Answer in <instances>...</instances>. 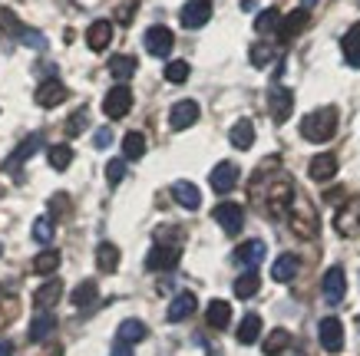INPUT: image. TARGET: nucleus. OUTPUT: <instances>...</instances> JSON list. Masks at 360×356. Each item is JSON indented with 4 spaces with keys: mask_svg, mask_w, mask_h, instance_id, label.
<instances>
[{
    "mask_svg": "<svg viewBox=\"0 0 360 356\" xmlns=\"http://www.w3.org/2000/svg\"><path fill=\"white\" fill-rule=\"evenodd\" d=\"M0 356H11V343L7 340H0Z\"/></svg>",
    "mask_w": 360,
    "mask_h": 356,
    "instance_id": "3c124183",
    "label": "nucleus"
},
{
    "mask_svg": "<svg viewBox=\"0 0 360 356\" xmlns=\"http://www.w3.org/2000/svg\"><path fill=\"white\" fill-rule=\"evenodd\" d=\"M66 96H70V93H66V86L60 83V79H46L44 86L37 89V106L53 109V106H60Z\"/></svg>",
    "mask_w": 360,
    "mask_h": 356,
    "instance_id": "f3484780",
    "label": "nucleus"
},
{
    "mask_svg": "<svg viewBox=\"0 0 360 356\" xmlns=\"http://www.w3.org/2000/svg\"><path fill=\"white\" fill-rule=\"evenodd\" d=\"M172 198L182 208H188V211H195V208L202 205V192H198L192 182H175L172 185Z\"/></svg>",
    "mask_w": 360,
    "mask_h": 356,
    "instance_id": "5701e85b",
    "label": "nucleus"
},
{
    "mask_svg": "<svg viewBox=\"0 0 360 356\" xmlns=\"http://www.w3.org/2000/svg\"><path fill=\"white\" fill-rule=\"evenodd\" d=\"M340 46H344V56H347V63H350V66H360V23H354V27L344 33Z\"/></svg>",
    "mask_w": 360,
    "mask_h": 356,
    "instance_id": "cd10ccee",
    "label": "nucleus"
},
{
    "mask_svg": "<svg viewBox=\"0 0 360 356\" xmlns=\"http://www.w3.org/2000/svg\"><path fill=\"white\" fill-rule=\"evenodd\" d=\"M179 258H182V248H179V244H165V241H159V244L149 251L146 268L149 270H172L175 264H179Z\"/></svg>",
    "mask_w": 360,
    "mask_h": 356,
    "instance_id": "0eeeda50",
    "label": "nucleus"
},
{
    "mask_svg": "<svg viewBox=\"0 0 360 356\" xmlns=\"http://www.w3.org/2000/svg\"><path fill=\"white\" fill-rule=\"evenodd\" d=\"M83 126H86V106L77 109V112L70 116V122H66V136H79V132H83Z\"/></svg>",
    "mask_w": 360,
    "mask_h": 356,
    "instance_id": "a18cd8bd",
    "label": "nucleus"
},
{
    "mask_svg": "<svg viewBox=\"0 0 360 356\" xmlns=\"http://www.w3.org/2000/svg\"><path fill=\"white\" fill-rule=\"evenodd\" d=\"M357 225H360V215H357Z\"/></svg>",
    "mask_w": 360,
    "mask_h": 356,
    "instance_id": "603ef678",
    "label": "nucleus"
},
{
    "mask_svg": "<svg viewBox=\"0 0 360 356\" xmlns=\"http://www.w3.org/2000/svg\"><path fill=\"white\" fill-rule=\"evenodd\" d=\"M56 330V317L53 313H46V310H40L37 317L30 320V330H27V336H30L33 343H40V340H46V336Z\"/></svg>",
    "mask_w": 360,
    "mask_h": 356,
    "instance_id": "4be33fe9",
    "label": "nucleus"
},
{
    "mask_svg": "<svg viewBox=\"0 0 360 356\" xmlns=\"http://www.w3.org/2000/svg\"><path fill=\"white\" fill-rule=\"evenodd\" d=\"M60 297H63V284H60V277H53V281H46L40 291L33 294V307L37 310H50V307L60 303Z\"/></svg>",
    "mask_w": 360,
    "mask_h": 356,
    "instance_id": "aec40b11",
    "label": "nucleus"
},
{
    "mask_svg": "<svg viewBox=\"0 0 360 356\" xmlns=\"http://www.w3.org/2000/svg\"><path fill=\"white\" fill-rule=\"evenodd\" d=\"M122 175H126V159H110V165H106V182L120 185Z\"/></svg>",
    "mask_w": 360,
    "mask_h": 356,
    "instance_id": "c03bdc74",
    "label": "nucleus"
},
{
    "mask_svg": "<svg viewBox=\"0 0 360 356\" xmlns=\"http://www.w3.org/2000/svg\"><path fill=\"white\" fill-rule=\"evenodd\" d=\"M179 20L186 30H198V27H205L212 20V0H188L182 13H179Z\"/></svg>",
    "mask_w": 360,
    "mask_h": 356,
    "instance_id": "6e6552de",
    "label": "nucleus"
},
{
    "mask_svg": "<svg viewBox=\"0 0 360 356\" xmlns=\"http://www.w3.org/2000/svg\"><path fill=\"white\" fill-rule=\"evenodd\" d=\"M238 178H241L238 165L235 162H219L215 169H212V178H208V182H212V188H215L219 195H229L231 188L238 185Z\"/></svg>",
    "mask_w": 360,
    "mask_h": 356,
    "instance_id": "f8f14e48",
    "label": "nucleus"
},
{
    "mask_svg": "<svg viewBox=\"0 0 360 356\" xmlns=\"http://www.w3.org/2000/svg\"><path fill=\"white\" fill-rule=\"evenodd\" d=\"M212 218L221 225L225 235H238L241 225H245V208H241L238 202H221V205H215Z\"/></svg>",
    "mask_w": 360,
    "mask_h": 356,
    "instance_id": "20e7f679",
    "label": "nucleus"
},
{
    "mask_svg": "<svg viewBox=\"0 0 360 356\" xmlns=\"http://www.w3.org/2000/svg\"><path fill=\"white\" fill-rule=\"evenodd\" d=\"M96 268L103 270V274H112V270L120 268V248H116L112 241H103L96 248Z\"/></svg>",
    "mask_w": 360,
    "mask_h": 356,
    "instance_id": "393cba45",
    "label": "nucleus"
},
{
    "mask_svg": "<svg viewBox=\"0 0 360 356\" xmlns=\"http://www.w3.org/2000/svg\"><path fill=\"white\" fill-rule=\"evenodd\" d=\"M264 254H268V248H264V241H245L238 251H235V261H238L241 268L255 270L258 264L264 261Z\"/></svg>",
    "mask_w": 360,
    "mask_h": 356,
    "instance_id": "a211bd4d",
    "label": "nucleus"
},
{
    "mask_svg": "<svg viewBox=\"0 0 360 356\" xmlns=\"http://www.w3.org/2000/svg\"><path fill=\"white\" fill-rule=\"evenodd\" d=\"M122 155H126L129 162L142 159V155H146V136H142V132H126V139H122Z\"/></svg>",
    "mask_w": 360,
    "mask_h": 356,
    "instance_id": "473e14b6",
    "label": "nucleus"
},
{
    "mask_svg": "<svg viewBox=\"0 0 360 356\" xmlns=\"http://www.w3.org/2000/svg\"><path fill=\"white\" fill-rule=\"evenodd\" d=\"M33 241H40V244H50V241H53V218L50 215L33 221Z\"/></svg>",
    "mask_w": 360,
    "mask_h": 356,
    "instance_id": "a19ab883",
    "label": "nucleus"
},
{
    "mask_svg": "<svg viewBox=\"0 0 360 356\" xmlns=\"http://www.w3.org/2000/svg\"><path fill=\"white\" fill-rule=\"evenodd\" d=\"M258 336H262V317H258V313H245L238 324V343L248 346V343H255Z\"/></svg>",
    "mask_w": 360,
    "mask_h": 356,
    "instance_id": "a878e982",
    "label": "nucleus"
},
{
    "mask_svg": "<svg viewBox=\"0 0 360 356\" xmlns=\"http://www.w3.org/2000/svg\"><path fill=\"white\" fill-rule=\"evenodd\" d=\"M146 324L142 320H122L120 324V330H116V340H122V343H139V340H146Z\"/></svg>",
    "mask_w": 360,
    "mask_h": 356,
    "instance_id": "c85d7f7f",
    "label": "nucleus"
},
{
    "mask_svg": "<svg viewBox=\"0 0 360 356\" xmlns=\"http://www.w3.org/2000/svg\"><path fill=\"white\" fill-rule=\"evenodd\" d=\"M46 162H50V169L63 172V169H70V162H73V149H70V145H50V149H46Z\"/></svg>",
    "mask_w": 360,
    "mask_h": 356,
    "instance_id": "72a5a7b5",
    "label": "nucleus"
},
{
    "mask_svg": "<svg viewBox=\"0 0 360 356\" xmlns=\"http://www.w3.org/2000/svg\"><path fill=\"white\" fill-rule=\"evenodd\" d=\"M317 340H321V346L328 353H340L344 350V324H340L338 317H324L317 324Z\"/></svg>",
    "mask_w": 360,
    "mask_h": 356,
    "instance_id": "39448f33",
    "label": "nucleus"
},
{
    "mask_svg": "<svg viewBox=\"0 0 360 356\" xmlns=\"http://www.w3.org/2000/svg\"><path fill=\"white\" fill-rule=\"evenodd\" d=\"M136 56H112L110 60V73L116 76V79H129L132 73H136Z\"/></svg>",
    "mask_w": 360,
    "mask_h": 356,
    "instance_id": "58836bf2",
    "label": "nucleus"
},
{
    "mask_svg": "<svg viewBox=\"0 0 360 356\" xmlns=\"http://www.w3.org/2000/svg\"><path fill=\"white\" fill-rule=\"evenodd\" d=\"M321 291H324V301L328 303L344 301V294H347V274H344V268H328L324 281H321Z\"/></svg>",
    "mask_w": 360,
    "mask_h": 356,
    "instance_id": "9d476101",
    "label": "nucleus"
},
{
    "mask_svg": "<svg viewBox=\"0 0 360 356\" xmlns=\"http://www.w3.org/2000/svg\"><path fill=\"white\" fill-rule=\"evenodd\" d=\"M288 218H291V231H295L297 237H304V241H311V237H317V231H321V221H317V211L314 205L307 202L304 195H297L295 205H291V211H288Z\"/></svg>",
    "mask_w": 360,
    "mask_h": 356,
    "instance_id": "7ed1b4c3",
    "label": "nucleus"
},
{
    "mask_svg": "<svg viewBox=\"0 0 360 356\" xmlns=\"http://www.w3.org/2000/svg\"><path fill=\"white\" fill-rule=\"evenodd\" d=\"M112 356H132V346L122 343V340H116V346H112Z\"/></svg>",
    "mask_w": 360,
    "mask_h": 356,
    "instance_id": "09e8293b",
    "label": "nucleus"
},
{
    "mask_svg": "<svg viewBox=\"0 0 360 356\" xmlns=\"http://www.w3.org/2000/svg\"><path fill=\"white\" fill-rule=\"evenodd\" d=\"M288 346H291V334L278 327V330H271V334L264 336V346H262V350H264V356H278V353H284Z\"/></svg>",
    "mask_w": 360,
    "mask_h": 356,
    "instance_id": "c756f323",
    "label": "nucleus"
},
{
    "mask_svg": "<svg viewBox=\"0 0 360 356\" xmlns=\"http://www.w3.org/2000/svg\"><path fill=\"white\" fill-rule=\"evenodd\" d=\"M175 46V37L169 27H162V23H155V27H149L146 30V50L153 56H169Z\"/></svg>",
    "mask_w": 360,
    "mask_h": 356,
    "instance_id": "1a4fd4ad",
    "label": "nucleus"
},
{
    "mask_svg": "<svg viewBox=\"0 0 360 356\" xmlns=\"http://www.w3.org/2000/svg\"><path fill=\"white\" fill-rule=\"evenodd\" d=\"M66 211H70V198H66L63 192H60V195H53V198H50V215L63 218Z\"/></svg>",
    "mask_w": 360,
    "mask_h": 356,
    "instance_id": "49530a36",
    "label": "nucleus"
},
{
    "mask_svg": "<svg viewBox=\"0 0 360 356\" xmlns=\"http://www.w3.org/2000/svg\"><path fill=\"white\" fill-rule=\"evenodd\" d=\"M205 320H208V327H212V330H225V327L231 324V307H229V301H212V303H208Z\"/></svg>",
    "mask_w": 360,
    "mask_h": 356,
    "instance_id": "b1692460",
    "label": "nucleus"
},
{
    "mask_svg": "<svg viewBox=\"0 0 360 356\" xmlns=\"http://www.w3.org/2000/svg\"><path fill=\"white\" fill-rule=\"evenodd\" d=\"M40 145H44V136L37 132V136H30V139L23 142L20 149L13 152V159H11V162H7V169H17V165H20V162H27V159H30V155H33V152H37V149H40Z\"/></svg>",
    "mask_w": 360,
    "mask_h": 356,
    "instance_id": "e433bc0d",
    "label": "nucleus"
},
{
    "mask_svg": "<svg viewBox=\"0 0 360 356\" xmlns=\"http://www.w3.org/2000/svg\"><path fill=\"white\" fill-rule=\"evenodd\" d=\"M278 27H281V13L274 11V7L262 11L258 13V20H255V30L258 33H271V30H278Z\"/></svg>",
    "mask_w": 360,
    "mask_h": 356,
    "instance_id": "ea45409f",
    "label": "nucleus"
},
{
    "mask_svg": "<svg viewBox=\"0 0 360 356\" xmlns=\"http://www.w3.org/2000/svg\"><path fill=\"white\" fill-rule=\"evenodd\" d=\"M229 139L235 149H251L255 145V126H251L248 119H241V122H235L229 132Z\"/></svg>",
    "mask_w": 360,
    "mask_h": 356,
    "instance_id": "bb28decb",
    "label": "nucleus"
},
{
    "mask_svg": "<svg viewBox=\"0 0 360 356\" xmlns=\"http://www.w3.org/2000/svg\"><path fill=\"white\" fill-rule=\"evenodd\" d=\"M307 175L314 178V182H330L334 175H338V159L330 155V152H321V155H314L311 159V165H307Z\"/></svg>",
    "mask_w": 360,
    "mask_h": 356,
    "instance_id": "4468645a",
    "label": "nucleus"
},
{
    "mask_svg": "<svg viewBox=\"0 0 360 356\" xmlns=\"http://www.w3.org/2000/svg\"><path fill=\"white\" fill-rule=\"evenodd\" d=\"M268 109H271V119L274 122H288L291 112H295V93L291 89H271V99H268Z\"/></svg>",
    "mask_w": 360,
    "mask_h": 356,
    "instance_id": "ddd939ff",
    "label": "nucleus"
},
{
    "mask_svg": "<svg viewBox=\"0 0 360 356\" xmlns=\"http://www.w3.org/2000/svg\"><path fill=\"white\" fill-rule=\"evenodd\" d=\"M195 122H198V103L195 99H179L172 106V112H169V126L175 132H182L188 126H195Z\"/></svg>",
    "mask_w": 360,
    "mask_h": 356,
    "instance_id": "9b49d317",
    "label": "nucleus"
},
{
    "mask_svg": "<svg viewBox=\"0 0 360 356\" xmlns=\"http://www.w3.org/2000/svg\"><path fill=\"white\" fill-rule=\"evenodd\" d=\"M110 142H112V132H110V129H99V132H96V145H99V149H106Z\"/></svg>",
    "mask_w": 360,
    "mask_h": 356,
    "instance_id": "de8ad7c7",
    "label": "nucleus"
},
{
    "mask_svg": "<svg viewBox=\"0 0 360 356\" xmlns=\"http://www.w3.org/2000/svg\"><path fill=\"white\" fill-rule=\"evenodd\" d=\"M0 251H4V248H0Z\"/></svg>",
    "mask_w": 360,
    "mask_h": 356,
    "instance_id": "864d4df0",
    "label": "nucleus"
},
{
    "mask_svg": "<svg viewBox=\"0 0 360 356\" xmlns=\"http://www.w3.org/2000/svg\"><path fill=\"white\" fill-rule=\"evenodd\" d=\"M195 307H198V301H195V294H179L172 303H169V324H182V320H188L192 313H195Z\"/></svg>",
    "mask_w": 360,
    "mask_h": 356,
    "instance_id": "6ab92c4d",
    "label": "nucleus"
},
{
    "mask_svg": "<svg viewBox=\"0 0 360 356\" xmlns=\"http://www.w3.org/2000/svg\"><path fill=\"white\" fill-rule=\"evenodd\" d=\"M132 109V89L129 86H112L110 93H106V99H103V112H106V119H122L126 112Z\"/></svg>",
    "mask_w": 360,
    "mask_h": 356,
    "instance_id": "423d86ee",
    "label": "nucleus"
},
{
    "mask_svg": "<svg viewBox=\"0 0 360 356\" xmlns=\"http://www.w3.org/2000/svg\"><path fill=\"white\" fill-rule=\"evenodd\" d=\"M17 313H20V301H17L13 294L0 291V330H4L7 324H13V320H17Z\"/></svg>",
    "mask_w": 360,
    "mask_h": 356,
    "instance_id": "c9c22d12",
    "label": "nucleus"
},
{
    "mask_svg": "<svg viewBox=\"0 0 360 356\" xmlns=\"http://www.w3.org/2000/svg\"><path fill=\"white\" fill-rule=\"evenodd\" d=\"M96 281H83V284H77V291L70 294V301H73V307H79V310H86L89 303L96 301Z\"/></svg>",
    "mask_w": 360,
    "mask_h": 356,
    "instance_id": "f704fd0d",
    "label": "nucleus"
},
{
    "mask_svg": "<svg viewBox=\"0 0 360 356\" xmlns=\"http://www.w3.org/2000/svg\"><path fill=\"white\" fill-rule=\"evenodd\" d=\"M307 27V11L304 7H297V11H291L288 17H281V27H278V40L281 44H288V40H295L297 33Z\"/></svg>",
    "mask_w": 360,
    "mask_h": 356,
    "instance_id": "2eb2a0df",
    "label": "nucleus"
},
{
    "mask_svg": "<svg viewBox=\"0 0 360 356\" xmlns=\"http://www.w3.org/2000/svg\"><path fill=\"white\" fill-rule=\"evenodd\" d=\"M60 251H53V248H46V251H40L37 258H33V274H56V268H60Z\"/></svg>",
    "mask_w": 360,
    "mask_h": 356,
    "instance_id": "7c9ffc66",
    "label": "nucleus"
},
{
    "mask_svg": "<svg viewBox=\"0 0 360 356\" xmlns=\"http://www.w3.org/2000/svg\"><path fill=\"white\" fill-rule=\"evenodd\" d=\"M129 17H132V0L120 11V20H122V23H129Z\"/></svg>",
    "mask_w": 360,
    "mask_h": 356,
    "instance_id": "8fccbe9b",
    "label": "nucleus"
},
{
    "mask_svg": "<svg viewBox=\"0 0 360 356\" xmlns=\"http://www.w3.org/2000/svg\"><path fill=\"white\" fill-rule=\"evenodd\" d=\"M297 270H301V261H297L295 254H281V258H274V264H271V277L278 284H288V281H295Z\"/></svg>",
    "mask_w": 360,
    "mask_h": 356,
    "instance_id": "412c9836",
    "label": "nucleus"
},
{
    "mask_svg": "<svg viewBox=\"0 0 360 356\" xmlns=\"http://www.w3.org/2000/svg\"><path fill=\"white\" fill-rule=\"evenodd\" d=\"M188 73H192V70H188L186 60H172V63L165 66V79H169V83H175V86H179V83H186Z\"/></svg>",
    "mask_w": 360,
    "mask_h": 356,
    "instance_id": "79ce46f5",
    "label": "nucleus"
},
{
    "mask_svg": "<svg viewBox=\"0 0 360 356\" xmlns=\"http://www.w3.org/2000/svg\"><path fill=\"white\" fill-rule=\"evenodd\" d=\"M0 33H7V37H23L27 27L17 20V13L11 7H0Z\"/></svg>",
    "mask_w": 360,
    "mask_h": 356,
    "instance_id": "4c0bfd02",
    "label": "nucleus"
},
{
    "mask_svg": "<svg viewBox=\"0 0 360 356\" xmlns=\"http://www.w3.org/2000/svg\"><path fill=\"white\" fill-rule=\"evenodd\" d=\"M334 132H338V109L334 106H321L301 119V136H304L307 142H317V145H321V142H330Z\"/></svg>",
    "mask_w": 360,
    "mask_h": 356,
    "instance_id": "f257e3e1",
    "label": "nucleus"
},
{
    "mask_svg": "<svg viewBox=\"0 0 360 356\" xmlns=\"http://www.w3.org/2000/svg\"><path fill=\"white\" fill-rule=\"evenodd\" d=\"M86 44H89V50L103 53V50L112 44V23L110 20H93L86 30Z\"/></svg>",
    "mask_w": 360,
    "mask_h": 356,
    "instance_id": "dca6fc26",
    "label": "nucleus"
},
{
    "mask_svg": "<svg viewBox=\"0 0 360 356\" xmlns=\"http://www.w3.org/2000/svg\"><path fill=\"white\" fill-rule=\"evenodd\" d=\"M295 182L288 175H278V178H268V195H264V211L271 218H281L291 211L295 205Z\"/></svg>",
    "mask_w": 360,
    "mask_h": 356,
    "instance_id": "f03ea898",
    "label": "nucleus"
},
{
    "mask_svg": "<svg viewBox=\"0 0 360 356\" xmlns=\"http://www.w3.org/2000/svg\"><path fill=\"white\" fill-rule=\"evenodd\" d=\"M258 287H262V281H258V270H245L238 281H235V297L248 301V297H255V294H258Z\"/></svg>",
    "mask_w": 360,
    "mask_h": 356,
    "instance_id": "2f4dec72",
    "label": "nucleus"
},
{
    "mask_svg": "<svg viewBox=\"0 0 360 356\" xmlns=\"http://www.w3.org/2000/svg\"><path fill=\"white\" fill-rule=\"evenodd\" d=\"M274 60V50L268 44H255L251 46V63L255 66H268Z\"/></svg>",
    "mask_w": 360,
    "mask_h": 356,
    "instance_id": "37998d69",
    "label": "nucleus"
}]
</instances>
